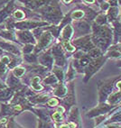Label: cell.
I'll list each match as a JSON object with an SVG mask.
<instances>
[{"label": "cell", "mask_w": 121, "mask_h": 128, "mask_svg": "<svg viewBox=\"0 0 121 128\" xmlns=\"http://www.w3.org/2000/svg\"><path fill=\"white\" fill-rule=\"evenodd\" d=\"M103 62H104L103 59H98V60H94V62H90V63H89V66L88 67V70H87V71H88L87 77L89 76H89H90L92 73H94V72L102 65Z\"/></svg>", "instance_id": "obj_1"}, {"label": "cell", "mask_w": 121, "mask_h": 128, "mask_svg": "<svg viewBox=\"0 0 121 128\" xmlns=\"http://www.w3.org/2000/svg\"><path fill=\"white\" fill-rule=\"evenodd\" d=\"M51 39H52V35L50 34V32L44 34L42 36L41 40H40V42H39V44H40V49L44 48V47L48 45L49 42H51Z\"/></svg>", "instance_id": "obj_2"}, {"label": "cell", "mask_w": 121, "mask_h": 128, "mask_svg": "<svg viewBox=\"0 0 121 128\" xmlns=\"http://www.w3.org/2000/svg\"><path fill=\"white\" fill-rule=\"evenodd\" d=\"M71 35H72V28L71 27V25H66V27H64V29L62 30V37L66 40H69Z\"/></svg>", "instance_id": "obj_3"}, {"label": "cell", "mask_w": 121, "mask_h": 128, "mask_svg": "<svg viewBox=\"0 0 121 128\" xmlns=\"http://www.w3.org/2000/svg\"><path fill=\"white\" fill-rule=\"evenodd\" d=\"M118 14V10L116 7H111L109 10H108V18L110 20H114L116 18V16Z\"/></svg>", "instance_id": "obj_4"}, {"label": "cell", "mask_w": 121, "mask_h": 128, "mask_svg": "<svg viewBox=\"0 0 121 128\" xmlns=\"http://www.w3.org/2000/svg\"><path fill=\"white\" fill-rule=\"evenodd\" d=\"M100 50H98V48H93L92 50H90L89 52V56L90 57H93V58H97V57H99L100 56Z\"/></svg>", "instance_id": "obj_5"}, {"label": "cell", "mask_w": 121, "mask_h": 128, "mask_svg": "<svg viewBox=\"0 0 121 128\" xmlns=\"http://www.w3.org/2000/svg\"><path fill=\"white\" fill-rule=\"evenodd\" d=\"M62 45H63V47L66 49L68 52H74V50H75V48L70 44V42H69L68 40H64V41L62 42Z\"/></svg>", "instance_id": "obj_6"}, {"label": "cell", "mask_w": 121, "mask_h": 128, "mask_svg": "<svg viewBox=\"0 0 121 128\" xmlns=\"http://www.w3.org/2000/svg\"><path fill=\"white\" fill-rule=\"evenodd\" d=\"M120 99H121V93H116L110 96L109 101H110V103H116V102L119 101Z\"/></svg>", "instance_id": "obj_7"}, {"label": "cell", "mask_w": 121, "mask_h": 128, "mask_svg": "<svg viewBox=\"0 0 121 128\" xmlns=\"http://www.w3.org/2000/svg\"><path fill=\"white\" fill-rule=\"evenodd\" d=\"M21 38L25 40V42H33V36L30 32H22Z\"/></svg>", "instance_id": "obj_8"}, {"label": "cell", "mask_w": 121, "mask_h": 128, "mask_svg": "<svg viewBox=\"0 0 121 128\" xmlns=\"http://www.w3.org/2000/svg\"><path fill=\"white\" fill-rule=\"evenodd\" d=\"M84 16V13L82 11H80V10H78V11L73 12L72 14H71V17L73 19H80L81 18L82 16Z\"/></svg>", "instance_id": "obj_9"}, {"label": "cell", "mask_w": 121, "mask_h": 128, "mask_svg": "<svg viewBox=\"0 0 121 128\" xmlns=\"http://www.w3.org/2000/svg\"><path fill=\"white\" fill-rule=\"evenodd\" d=\"M106 16L104 14H99L98 16V17L96 18V22L98 24H103L106 23Z\"/></svg>", "instance_id": "obj_10"}, {"label": "cell", "mask_w": 121, "mask_h": 128, "mask_svg": "<svg viewBox=\"0 0 121 128\" xmlns=\"http://www.w3.org/2000/svg\"><path fill=\"white\" fill-rule=\"evenodd\" d=\"M24 73H25V69L23 68H17L14 70V74L16 77H21Z\"/></svg>", "instance_id": "obj_11"}, {"label": "cell", "mask_w": 121, "mask_h": 128, "mask_svg": "<svg viewBox=\"0 0 121 128\" xmlns=\"http://www.w3.org/2000/svg\"><path fill=\"white\" fill-rule=\"evenodd\" d=\"M53 117L56 122H60L62 121V114H60L59 112H56L53 114Z\"/></svg>", "instance_id": "obj_12"}, {"label": "cell", "mask_w": 121, "mask_h": 128, "mask_svg": "<svg viewBox=\"0 0 121 128\" xmlns=\"http://www.w3.org/2000/svg\"><path fill=\"white\" fill-rule=\"evenodd\" d=\"M14 16L17 19H22L25 16V14H24V13L22 11H16L14 14Z\"/></svg>", "instance_id": "obj_13"}, {"label": "cell", "mask_w": 121, "mask_h": 128, "mask_svg": "<svg viewBox=\"0 0 121 128\" xmlns=\"http://www.w3.org/2000/svg\"><path fill=\"white\" fill-rule=\"evenodd\" d=\"M49 106H57L58 105V100L56 98H52L48 102Z\"/></svg>", "instance_id": "obj_14"}, {"label": "cell", "mask_w": 121, "mask_h": 128, "mask_svg": "<svg viewBox=\"0 0 121 128\" xmlns=\"http://www.w3.org/2000/svg\"><path fill=\"white\" fill-rule=\"evenodd\" d=\"M57 70H55V72H56V74H57V76L59 77V78H62V77H63V73H62V70H61L59 69H56Z\"/></svg>", "instance_id": "obj_15"}, {"label": "cell", "mask_w": 121, "mask_h": 128, "mask_svg": "<svg viewBox=\"0 0 121 128\" xmlns=\"http://www.w3.org/2000/svg\"><path fill=\"white\" fill-rule=\"evenodd\" d=\"M108 6H109V5H107V2L102 3V4H101V9H102V10H106L107 7H108Z\"/></svg>", "instance_id": "obj_16"}, {"label": "cell", "mask_w": 121, "mask_h": 128, "mask_svg": "<svg viewBox=\"0 0 121 128\" xmlns=\"http://www.w3.org/2000/svg\"><path fill=\"white\" fill-rule=\"evenodd\" d=\"M7 122V119L6 118H3V119H1V121H0V124H4V123H6Z\"/></svg>", "instance_id": "obj_17"}, {"label": "cell", "mask_w": 121, "mask_h": 128, "mask_svg": "<svg viewBox=\"0 0 121 128\" xmlns=\"http://www.w3.org/2000/svg\"><path fill=\"white\" fill-rule=\"evenodd\" d=\"M117 50V52H118L121 54V45L118 46V48H117V50Z\"/></svg>", "instance_id": "obj_18"}, {"label": "cell", "mask_w": 121, "mask_h": 128, "mask_svg": "<svg viewBox=\"0 0 121 128\" xmlns=\"http://www.w3.org/2000/svg\"><path fill=\"white\" fill-rule=\"evenodd\" d=\"M116 86H117V88H121V81H120V82L117 83V84H116Z\"/></svg>", "instance_id": "obj_19"}]
</instances>
